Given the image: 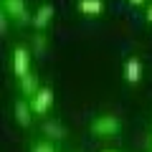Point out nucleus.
Wrapping results in <instances>:
<instances>
[{
	"label": "nucleus",
	"mask_w": 152,
	"mask_h": 152,
	"mask_svg": "<svg viewBox=\"0 0 152 152\" xmlns=\"http://www.w3.org/2000/svg\"><path fill=\"white\" fill-rule=\"evenodd\" d=\"M89 129H91V134L102 137V140H109V137H117L122 129V122L117 114H99V117H94L91 124H89Z\"/></svg>",
	"instance_id": "nucleus-1"
},
{
	"label": "nucleus",
	"mask_w": 152,
	"mask_h": 152,
	"mask_svg": "<svg viewBox=\"0 0 152 152\" xmlns=\"http://www.w3.org/2000/svg\"><path fill=\"white\" fill-rule=\"evenodd\" d=\"M3 13H5L10 20H15L18 26H26L33 23V15H28L26 0H3Z\"/></svg>",
	"instance_id": "nucleus-2"
},
{
	"label": "nucleus",
	"mask_w": 152,
	"mask_h": 152,
	"mask_svg": "<svg viewBox=\"0 0 152 152\" xmlns=\"http://www.w3.org/2000/svg\"><path fill=\"white\" fill-rule=\"evenodd\" d=\"M31 71H33L31 69V51L26 46H15L13 48V74H15V79H23Z\"/></svg>",
	"instance_id": "nucleus-3"
},
{
	"label": "nucleus",
	"mask_w": 152,
	"mask_h": 152,
	"mask_svg": "<svg viewBox=\"0 0 152 152\" xmlns=\"http://www.w3.org/2000/svg\"><path fill=\"white\" fill-rule=\"evenodd\" d=\"M31 107H33L36 117H46L51 112V107H53V91H51V86H41V91L31 99Z\"/></svg>",
	"instance_id": "nucleus-4"
},
{
	"label": "nucleus",
	"mask_w": 152,
	"mask_h": 152,
	"mask_svg": "<svg viewBox=\"0 0 152 152\" xmlns=\"http://www.w3.org/2000/svg\"><path fill=\"white\" fill-rule=\"evenodd\" d=\"M124 81L129 86H137L142 81V61H140V56H129L124 61Z\"/></svg>",
	"instance_id": "nucleus-5"
},
{
	"label": "nucleus",
	"mask_w": 152,
	"mask_h": 152,
	"mask_svg": "<svg viewBox=\"0 0 152 152\" xmlns=\"http://www.w3.org/2000/svg\"><path fill=\"white\" fill-rule=\"evenodd\" d=\"M51 20H53V5H51V3H43V5L33 13V28H36L38 33H43L46 28L51 26Z\"/></svg>",
	"instance_id": "nucleus-6"
},
{
	"label": "nucleus",
	"mask_w": 152,
	"mask_h": 152,
	"mask_svg": "<svg viewBox=\"0 0 152 152\" xmlns=\"http://www.w3.org/2000/svg\"><path fill=\"white\" fill-rule=\"evenodd\" d=\"M33 107H31V99H18L15 102V122L20 127H31L33 122Z\"/></svg>",
	"instance_id": "nucleus-7"
},
{
	"label": "nucleus",
	"mask_w": 152,
	"mask_h": 152,
	"mask_svg": "<svg viewBox=\"0 0 152 152\" xmlns=\"http://www.w3.org/2000/svg\"><path fill=\"white\" fill-rule=\"evenodd\" d=\"M20 81V94L28 99H33L38 91H41V81H38V74L36 71H31L28 76H23V79H18Z\"/></svg>",
	"instance_id": "nucleus-8"
},
{
	"label": "nucleus",
	"mask_w": 152,
	"mask_h": 152,
	"mask_svg": "<svg viewBox=\"0 0 152 152\" xmlns=\"http://www.w3.org/2000/svg\"><path fill=\"white\" fill-rule=\"evenodd\" d=\"M76 8H79V13L86 18H96L104 13V0H79L76 3Z\"/></svg>",
	"instance_id": "nucleus-9"
},
{
	"label": "nucleus",
	"mask_w": 152,
	"mask_h": 152,
	"mask_svg": "<svg viewBox=\"0 0 152 152\" xmlns=\"http://www.w3.org/2000/svg\"><path fill=\"white\" fill-rule=\"evenodd\" d=\"M43 134L48 137V140H53V142L66 140V129H64V124H61L58 119H48V122H43Z\"/></svg>",
	"instance_id": "nucleus-10"
},
{
	"label": "nucleus",
	"mask_w": 152,
	"mask_h": 152,
	"mask_svg": "<svg viewBox=\"0 0 152 152\" xmlns=\"http://www.w3.org/2000/svg\"><path fill=\"white\" fill-rule=\"evenodd\" d=\"M46 46H48V38H46V33H36V36H33V51L41 56V53L46 51Z\"/></svg>",
	"instance_id": "nucleus-11"
},
{
	"label": "nucleus",
	"mask_w": 152,
	"mask_h": 152,
	"mask_svg": "<svg viewBox=\"0 0 152 152\" xmlns=\"http://www.w3.org/2000/svg\"><path fill=\"white\" fill-rule=\"evenodd\" d=\"M31 152H56L53 140H38V142H33Z\"/></svg>",
	"instance_id": "nucleus-12"
},
{
	"label": "nucleus",
	"mask_w": 152,
	"mask_h": 152,
	"mask_svg": "<svg viewBox=\"0 0 152 152\" xmlns=\"http://www.w3.org/2000/svg\"><path fill=\"white\" fill-rule=\"evenodd\" d=\"M0 33H3V36L8 33V15H5V13L0 15Z\"/></svg>",
	"instance_id": "nucleus-13"
},
{
	"label": "nucleus",
	"mask_w": 152,
	"mask_h": 152,
	"mask_svg": "<svg viewBox=\"0 0 152 152\" xmlns=\"http://www.w3.org/2000/svg\"><path fill=\"white\" fill-rule=\"evenodd\" d=\"M145 20H147V26H152V3L147 5V10H145Z\"/></svg>",
	"instance_id": "nucleus-14"
},
{
	"label": "nucleus",
	"mask_w": 152,
	"mask_h": 152,
	"mask_svg": "<svg viewBox=\"0 0 152 152\" xmlns=\"http://www.w3.org/2000/svg\"><path fill=\"white\" fill-rule=\"evenodd\" d=\"M147 152H152V132H150V137H147Z\"/></svg>",
	"instance_id": "nucleus-15"
},
{
	"label": "nucleus",
	"mask_w": 152,
	"mask_h": 152,
	"mask_svg": "<svg viewBox=\"0 0 152 152\" xmlns=\"http://www.w3.org/2000/svg\"><path fill=\"white\" fill-rule=\"evenodd\" d=\"M129 3H132V5H145L147 0H129Z\"/></svg>",
	"instance_id": "nucleus-16"
},
{
	"label": "nucleus",
	"mask_w": 152,
	"mask_h": 152,
	"mask_svg": "<svg viewBox=\"0 0 152 152\" xmlns=\"http://www.w3.org/2000/svg\"><path fill=\"white\" fill-rule=\"evenodd\" d=\"M102 152H114V150H102Z\"/></svg>",
	"instance_id": "nucleus-17"
}]
</instances>
